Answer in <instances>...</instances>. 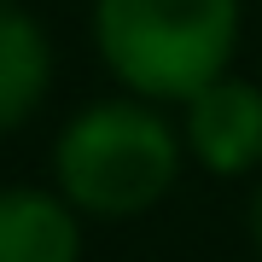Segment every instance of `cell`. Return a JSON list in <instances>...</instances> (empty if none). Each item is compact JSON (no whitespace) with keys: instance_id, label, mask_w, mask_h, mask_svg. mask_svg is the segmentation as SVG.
I'll return each instance as SVG.
<instances>
[{"instance_id":"cell-1","label":"cell","mask_w":262,"mask_h":262,"mask_svg":"<svg viewBox=\"0 0 262 262\" xmlns=\"http://www.w3.org/2000/svg\"><path fill=\"white\" fill-rule=\"evenodd\" d=\"M187 140L163 105L134 94L82 105L53 140V187L82 222H134L181 181Z\"/></svg>"},{"instance_id":"cell-2","label":"cell","mask_w":262,"mask_h":262,"mask_svg":"<svg viewBox=\"0 0 262 262\" xmlns=\"http://www.w3.org/2000/svg\"><path fill=\"white\" fill-rule=\"evenodd\" d=\"M245 0H94V47L122 94L187 105L239 58Z\"/></svg>"},{"instance_id":"cell-3","label":"cell","mask_w":262,"mask_h":262,"mask_svg":"<svg viewBox=\"0 0 262 262\" xmlns=\"http://www.w3.org/2000/svg\"><path fill=\"white\" fill-rule=\"evenodd\" d=\"M181 140L187 158L215 181L262 175V88L227 70L181 105Z\"/></svg>"},{"instance_id":"cell-4","label":"cell","mask_w":262,"mask_h":262,"mask_svg":"<svg viewBox=\"0 0 262 262\" xmlns=\"http://www.w3.org/2000/svg\"><path fill=\"white\" fill-rule=\"evenodd\" d=\"M0 262H82V215L58 187H0Z\"/></svg>"},{"instance_id":"cell-5","label":"cell","mask_w":262,"mask_h":262,"mask_svg":"<svg viewBox=\"0 0 262 262\" xmlns=\"http://www.w3.org/2000/svg\"><path fill=\"white\" fill-rule=\"evenodd\" d=\"M53 94V41L18 0H0V134H18Z\"/></svg>"},{"instance_id":"cell-6","label":"cell","mask_w":262,"mask_h":262,"mask_svg":"<svg viewBox=\"0 0 262 262\" xmlns=\"http://www.w3.org/2000/svg\"><path fill=\"white\" fill-rule=\"evenodd\" d=\"M245 227H251V245H256V256H262V175H256V187H251V210H245Z\"/></svg>"}]
</instances>
